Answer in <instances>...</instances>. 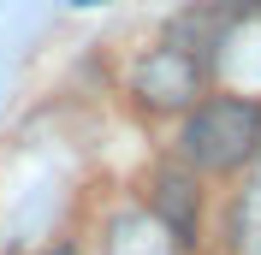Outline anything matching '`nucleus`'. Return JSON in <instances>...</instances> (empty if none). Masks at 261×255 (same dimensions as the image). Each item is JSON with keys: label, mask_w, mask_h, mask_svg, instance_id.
<instances>
[{"label": "nucleus", "mask_w": 261, "mask_h": 255, "mask_svg": "<svg viewBox=\"0 0 261 255\" xmlns=\"http://www.w3.org/2000/svg\"><path fill=\"white\" fill-rule=\"evenodd\" d=\"M226 30H231V6H190V12H178L172 18V30H166V48H178L184 60H196V65H208L214 54H220V42H226Z\"/></svg>", "instance_id": "nucleus-3"}, {"label": "nucleus", "mask_w": 261, "mask_h": 255, "mask_svg": "<svg viewBox=\"0 0 261 255\" xmlns=\"http://www.w3.org/2000/svg\"><path fill=\"white\" fill-rule=\"evenodd\" d=\"M154 208H161V220L172 225V232H190V220H196V184H190V172H161L154 178Z\"/></svg>", "instance_id": "nucleus-4"}, {"label": "nucleus", "mask_w": 261, "mask_h": 255, "mask_svg": "<svg viewBox=\"0 0 261 255\" xmlns=\"http://www.w3.org/2000/svg\"><path fill=\"white\" fill-rule=\"evenodd\" d=\"M255 6H261V0H255Z\"/></svg>", "instance_id": "nucleus-5"}, {"label": "nucleus", "mask_w": 261, "mask_h": 255, "mask_svg": "<svg viewBox=\"0 0 261 255\" xmlns=\"http://www.w3.org/2000/svg\"><path fill=\"white\" fill-rule=\"evenodd\" d=\"M261 148V101L249 95H208L184 113L178 160L190 172H238Z\"/></svg>", "instance_id": "nucleus-1"}, {"label": "nucleus", "mask_w": 261, "mask_h": 255, "mask_svg": "<svg viewBox=\"0 0 261 255\" xmlns=\"http://www.w3.org/2000/svg\"><path fill=\"white\" fill-rule=\"evenodd\" d=\"M196 89H202V65L184 60V54L166 48V42L137 65V101H143V107H190Z\"/></svg>", "instance_id": "nucleus-2"}]
</instances>
